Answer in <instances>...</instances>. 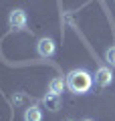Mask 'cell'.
<instances>
[{
    "label": "cell",
    "instance_id": "cell-5",
    "mask_svg": "<svg viewBox=\"0 0 115 121\" xmlns=\"http://www.w3.org/2000/svg\"><path fill=\"white\" fill-rule=\"evenodd\" d=\"M22 121H43V109L38 105H30L22 113Z\"/></svg>",
    "mask_w": 115,
    "mask_h": 121
},
{
    "label": "cell",
    "instance_id": "cell-4",
    "mask_svg": "<svg viewBox=\"0 0 115 121\" xmlns=\"http://www.w3.org/2000/svg\"><path fill=\"white\" fill-rule=\"evenodd\" d=\"M95 85H99V87H109L111 83H113V71H111V67H105V65H101L97 71H95Z\"/></svg>",
    "mask_w": 115,
    "mask_h": 121
},
{
    "label": "cell",
    "instance_id": "cell-11",
    "mask_svg": "<svg viewBox=\"0 0 115 121\" xmlns=\"http://www.w3.org/2000/svg\"><path fill=\"white\" fill-rule=\"evenodd\" d=\"M67 121H73V119H67Z\"/></svg>",
    "mask_w": 115,
    "mask_h": 121
},
{
    "label": "cell",
    "instance_id": "cell-1",
    "mask_svg": "<svg viewBox=\"0 0 115 121\" xmlns=\"http://www.w3.org/2000/svg\"><path fill=\"white\" fill-rule=\"evenodd\" d=\"M67 89L75 95H85L87 91L93 87V75L89 73L87 69H73L67 73Z\"/></svg>",
    "mask_w": 115,
    "mask_h": 121
},
{
    "label": "cell",
    "instance_id": "cell-2",
    "mask_svg": "<svg viewBox=\"0 0 115 121\" xmlns=\"http://www.w3.org/2000/svg\"><path fill=\"white\" fill-rule=\"evenodd\" d=\"M28 26V14H26L24 8H12L8 14V28L14 30V32H20V30H26Z\"/></svg>",
    "mask_w": 115,
    "mask_h": 121
},
{
    "label": "cell",
    "instance_id": "cell-10",
    "mask_svg": "<svg viewBox=\"0 0 115 121\" xmlns=\"http://www.w3.org/2000/svg\"><path fill=\"white\" fill-rule=\"evenodd\" d=\"M83 121H93V119H83Z\"/></svg>",
    "mask_w": 115,
    "mask_h": 121
},
{
    "label": "cell",
    "instance_id": "cell-6",
    "mask_svg": "<svg viewBox=\"0 0 115 121\" xmlns=\"http://www.w3.org/2000/svg\"><path fill=\"white\" fill-rule=\"evenodd\" d=\"M65 89H67V81L63 77H53L49 81V93H53V95H61Z\"/></svg>",
    "mask_w": 115,
    "mask_h": 121
},
{
    "label": "cell",
    "instance_id": "cell-9",
    "mask_svg": "<svg viewBox=\"0 0 115 121\" xmlns=\"http://www.w3.org/2000/svg\"><path fill=\"white\" fill-rule=\"evenodd\" d=\"M24 99H26L24 93H22V91H16V93L12 95V105H14V107H20V105L24 103Z\"/></svg>",
    "mask_w": 115,
    "mask_h": 121
},
{
    "label": "cell",
    "instance_id": "cell-8",
    "mask_svg": "<svg viewBox=\"0 0 115 121\" xmlns=\"http://www.w3.org/2000/svg\"><path fill=\"white\" fill-rule=\"evenodd\" d=\"M105 63L109 67H115V44H111V47L105 51Z\"/></svg>",
    "mask_w": 115,
    "mask_h": 121
},
{
    "label": "cell",
    "instance_id": "cell-3",
    "mask_svg": "<svg viewBox=\"0 0 115 121\" xmlns=\"http://www.w3.org/2000/svg\"><path fill=\"white\" fill-rule=\"evenodd\" d=\"M36 52H38V56H43V59H51V56H55V52H57L55 40H53L51 36H43V39H38Z\"/></svg>",
    "mask_w": 115,
    "mask_h": 121
},
{
    "label": "cell",
    "instance_id": "cell-7",
    "mask_svg": "<svg viewBox=\"0 0 115 121\" xmlns=\"http://www.w3.org/2000/svg\"><path fill=\"white\" fill-rule=\"evenodd\" d=\"M43 103L44 107L49 109V111H59L61 109V95H53V93H47V95L43 97Z\"/></svg>",
    "mask_w": 115,
    "mask_h": 121
}]
</instances>
